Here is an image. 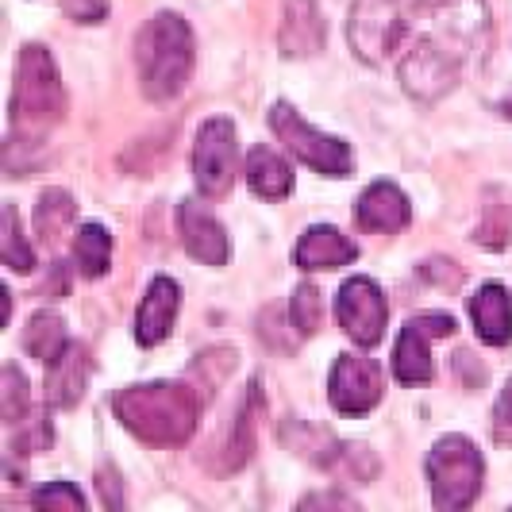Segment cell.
Here are the masks:
<instances>
[{"mask_svg":"<svg viewBox=\"0 0 512 512\" xmlns=\"http://www.w3.org/2000/svg\"><path fill=\"white\" fill-rule=\"evenodd\" d=\"M470 316H474V328H478V335H482L486 343H493V347L509 343L512 301L505 285H482L478 297H474V305H470Z\"/></svg>","mask_w":512,"mask_h":512,"instance_id":"e0dca14e","label":"cell"},{"mask_svg":"<svg viewBox=\"0 0 512 512\" xmlns=\"http://www.w3.org/2000/svg\"><path fill=\"white\" fill-rule=\"evenodd\" d=\"M293 324H297V335H312L320 328V293L312 285H301L293 293Z\"/></svg>","mask_w":512,"mask_h":512,"instance_id":"83f0119b","label":"cell"},{"mask_svg":"<svg viewBox=\"0 0 512 512\" xmlns=\"http://www.w3.org/2000/svg\"><path fill=\"white\" fill-rule=\"evenodd\" d=\"M428 482L439 509H466L482 489V455L470 439H439L428 455Z\"/></svg>","mask_w":512,"mask_h":512,"instance_id":"277c9868","label":"cell"},{"mask_svg":"<svg viewBox=\"0 0 512 512\" xmlns=\"http://www.w3.org/2000/svg\"><path fill=\"white\" fill-rule=\"evenodd\" d=\"M193 178H197V189L212 201L231 189V181H235V128H231V120L216 116L201 128L197 147H193Z\"/></svg>","mask_w":512,"mask_h":512,"instance_id":"8992f818","label":"cell"},{"mask_svg":"<svg viewBox=\"0 0 512 512\" xmlns=\"http://www.w3.org/2000/svg\"><path fill=\"white\" fill-rule=\"evenodd\" d=\"M135 62H139V77H143V93L151 101L178 97L193 74V31H189V24L174 12H162V16L147 20L139 39H135Z\"/></svg>","mask_w":512,"mask_h":512,"instance_id":"7a4b0ae2","label":"cell"},{"mask_svg":"<svg viewBox=\"0 0 512 512\" xmlns=\"http://www.w3.org/2000/svg\"><path fill=\"white\" fill-rule=\"evenodd\" d=\"M112 409L124 428L154 447H181L197 428V397L178 382L128 385L112 397Z\"/></svg>","mask_w":512,"mask_h":512,"instance_id":"6da1fadb","label":"cell"},{"mask_svg":"<svg viewBox=\"0 0 512 512\" xmlns=\"http://www.w3.org/2000/svg\"><path fill=\"white\" fill-rule=\"evenodd\" d=\"M270 128H274V135H278L301 162H308L316 174H328V178H347V174H351V151H347V143H339L332 135H320L316 128H308L305 120L297 116L293 104H274V108H270Z\"/></svg>","mask_w":512,"mask_h":512,"instance_id":"5b68a950","label":"cell"},{"mask_svg":"<svg viewBox=\"0 0 512 512\" xmlns=\"http://www.w3.org/2000/svg\"><path fill=\"white\" fill-rule=\"evenodd\" d=\"M4 262H8L16 274H27V270L35 266V251H31V243L24 239L20 216H16L12 205L4 208Z\"/></svg>","mask_w":512,"mask_h":512,"instance_id":"cb8c5ba5","label":"cell"},{"mask_svg":"<svg viewBox=\"0 0 512 512\" xmlns=\"http://www.w3.org/2000/svg\"><path fill=\"white\" fill-rule=\"evenodd\" d=\"M243 174H247V185L255 189L258 197H266V201L289 197V189H293V170H289V162L278 158L274 151H266V147H255V151L247 154Z\"/></svg>","mask_w":512,"mask_h":512,"instance_id":"d6986e66","label":"cell"},{"mask_svg":"<svg viewBox=\"0 0 512 512\" xmlns=\"http://www.w3.org/2000/svg\"><path fill=\"white\" fill-rule=\"evenodd\" d=\"M335 316L339 324L347 328V335L362 343V347H374L385 332V297L382 289L366 278H351V282L339 289L335 297Z\"/></svg>","mask_w":512,"mask_h":512,"instance_id":"9c48e42d","label":"cell"},{"mask_svg":"<svg viewBox=\"0 0 512 512\" xmlns=\"http://www.w3.org/2000/svg\"><path fill=\"white\" fill-rule=\"evenodd\" d=\"M74 220V197L70 193H62V189H51V193H43V201L35 208V228L39 235L51 243L62 235V228Z\"/></svg>","mask_w":512,"mask_h":512,"instance_id":"603a6c76","label":"cell"},{"mask_svg":"<svg viewBox=\"0 0 512 512\" xmlns=\"http://www.w3.org/2000/svg\"><path fill=\"white\" fill-rule=\"evenodd\" d=\"M66 108V93L54 70L51 54L43 47H27L16 66V89H12V128L16 135H39L58 124Z\"/></svg>","mask_w":512,"mask_h":512,"instance_id":"3957f363","label":"cell"},{"mask_svg":"<svg viewBox=\"0 0 512 512\" xmlns=\"http://www.w3.org/2000/svg\"><path fill=\"white\" fill-rule=\"evenodd\" d=\"M24 343L35 359L51 366V362L66 351V324H62V316H54V312H39V316H31Z\"/></svg>","mask_w":512,"mask_h":512,"instance_id":"ffe728a7","label":"cell"},{"mask_svg":"<svg viewBox=\"0 0 512 512\" xmlns=\"http://www.w3.org/2000/svg\"><path fill=\"white\" fill-rule=\"evenodd\" d=\"M181 305V289L170 278H154L143 305H139V324H135V335L143 347H154L162 343L170 328H174V316H178Z\"/></svg>","mask_w":512,"mask_h":512,"instance_id":"4fadbf2b","label":"cell"},{"mask_svg":"<svg viewBox=\"0 0 512 512\" xmlns=\"http://www.w3.org/2000/svg\"><path fill=\"white\" fill-rule=\"evenodd\" d=\"M455 332V320L451 316H416L412 324H405V332L393 347V374L397 382L420 385L432 382L436 374V362L428 351V335H451Z\"/></svg>","mask_w":512,"mask_h":512,"instance_id":"30bf717a","label":"cell"},{"mask_svg":"<svg viewBox=\"0 0 512 512\" xmlns=\"http://www.w3.org/2000/svg\"><path fill=\"white\" fill-rule=\"evenodd\" d=\"M405 35L401 20V0H359L351 16V43L362 58L382 62Z\"/></svg>","mask_w":512,"mask_h":512,"instance_id":"52a82bcc","label":"cell"},{"mask_svg":"<svg viewBox=\"0 0 512 512\" xmlns=\"http://www.w3.org/2000/svg\"><path fill=\"white\" fill-rule=\"evenodd\" d=\"M459 51L462 47H447L443 39H424V43L405 58L401 81L409 85V93L424 97V101L447 93V89L455 85V77H459V66H462Z\"/></svg>","mask_w":512,"mask_h":512,"instance_id":"ba28073f","label":"cell"},{"mask_svg":"<svg viewBox=\"0 0 512 512\" xmlns=\"http://www.w3.org/2000/svg\"><path fill=\"white\" fill-rule=\"evenodd\" d=\"M278 43L293 58L297 54H316L324 47V16H320L316 0H285Z\"/></svg>","mask_w":512,"mask_h":512,"instance_id":"9a60e30c","label":"cell"},{"mask_svg":"<svg viewBox=\"0 0 512 512\" xmlns=\"http://www.w3.org/2000/svg\"><path fill=\"white\" fill-rule=\"evenodd\" d=\"M178 231H181L185 251L193 258H201L205 266H224V262H228V235H224V228L208 216L205 208L185 201V205L178 208Z\"/></svg>","mask_w":512,"mask_h":512,"instance_id":"7c38bea8","label":"cell"},{"mask_svg":"<svg viewBox=\"0 0 512 512\" xmlns=\"http://www.w3.org/2000/svg\"><path fill=\"white\" fill-rule=\"evenodd\" d=\"M382 401V370L374 359L339 355L332 366V405L343 416H362Z\"/></svg>","mask_w":512,"mask_h":512,"instance_id":"8fae6325","label":"cell"},{"mask_svg":"<svg viewBox=\"0 0 512 512\" xmlns=\"http://www.w3.org/2000/svg\"><path fill=\"white\" fill-rule=\"evenodd\" d=\"M255 412H258V385H251V393H247V401H243V409H239V416H235V432H231L228 439V470H235V466H243V462L251 459V447H255Z\"/></svg>","mask_w":512,"mask_h":512,"instance_id":"7402d4cb","label":"cell"},{"mask_svg":"<svg viewBox=\"0 0 512 512\" xmlns=\"http://www.w3.org/2000/svg\"><path fill=\"white\" fill-rule=\"evenodd\" d=\"M31 505H35V509L81 512V509H85V497H81L70 482H51V486H43V489H35V493H31Z\"/></svg>","mask_w":512,"mask_h":512,"instance_id":"484cf974","label":"cell"},{"mask_svg":"<svg viewBox=\"0 0 512 512\" xmlns=\"http://www.w3.org/2000/svg\"><path fill=\"white\" fill-rule=\"evenodd\" d=\"M62 12L77 24H97L108 12V0H62Z\"/></svg>","mask_w":512,"mask_h":512,"instance_id":"f1b7e54d","label":"cell"},{"mask_svg":"<svg viewBox=\"0 0 512 512\" xmlns=\"http://www.w3.org/2000/svg\"><path fill=\"white\" fill-rule=\"evenodd\" d=\"M478 243L482 247H497V251L509 243V205H501V193H497L493 205H486L482 228H478Z\"/></svg>","mask_w":512,"mask_h":512,"instance_id":"d4e9b609","label":"cell"},{"mask_svg":"<svg viewBox=\"0 0 512 512\" xmlns=\"http://www.w3.org/2000/svg\"><path fill=\"white\" fill-rule=\"evenodd\" d=\"M355 220H359L362 231H401L409 224V201H405V193L397 185L378 181L359 197Z\"/></svg>","mask_w":512,"mask_h":512,"instance_id":"5bb4252c","label":"cell"},{"mask_svg":"<svg viewBox=\"0 0 512 512\" xmlns=\"http://www.w3.org/2000/svg\"><path fill=\"white\" fill-rule=\"evenodd\" d=\"M27 409H31V397H27L24 378H20L16 366H8V370H4V405H0V416H4L8 424H16Z\"/></svg>","mask_w":512,"mask_h":512,"instance_id":"4316f807","label":"cell"},{"mask_svg":"<svg viewBox=\"0 0 512 512\" xmlns=\"http://www.w3.org/2000/svg\"><path fill=\"white\" fill-rule=\"evenodd\" d=\"M74 255L85 278H104L108 274V262H112V239H108V231L101 224H85L74 243Z\"/></svg>","mask_w":512,"mask_h":512,"instance_id":"44dd1931","label":"cell"},{"mask_svg":"<svg viewBox=\"0 0 512 512\" xmlns=\"http://www.w3.org/2000/svg\"><path fill=\"white\" fill-rule=\"evenodd\" d=\"M85 378H89V355H85V347L74 343L51 362V374H47V397L54 409L77 405V397L85 393Z\"/></svg>","mask_w":512,"mask_h":512,"instance_id":"ac0fdd59","label":"cell"},{"mask_svg":"<svg viewBox=\"0 0 512 512\" xmlns=\"http://www.w3.org/2000/svg\"><path fill=\"white\" fill-rule=\"evenodd\" d=\"M489 432H493V439H501V443H512V382L505 385V393H501V401L493 409Z\"/></svg>","mask_w":512,"mask_h":512,"instance_id":"f546056e","label":"cell"},{"mask_svg":"<svg viewBox=\"0 0 512 512\" xmlns=\"http://www.w3.org/2000/svg\"><path fill=\"white\" fill-rule=\"evenodd\" d=\"M505 112H509V116H512V101H509V104H505Z\"/></svg>","mask_w":512,"mask_h":512,"instance_id":"4dcf8cb0","label":"cell"},{"mask_svg":"<svg viewBox=\"0 0 512 512\" xmlns=\"http://www.w3.org/2000/svg\"><path fill=\"white\" fill-rule=\"evenodd\" d=\"M355 255H359L355 243L335 228H308L297 243V266L301 270H335V266H347Z\"/></svg>","mask_w":512,"mask_h":512,"instance_id":"2e32d148","label":"cell"}]
</instances>
